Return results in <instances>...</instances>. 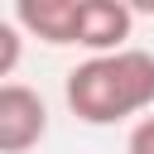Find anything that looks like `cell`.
Returning <instances> with one entry per match:
<instances>
[{
	"mask_svg": "<svg viewBox=\"0 0 154 154\" xmlns=\"http://www.w3.org/2000/svg\"><path fill=\"white\" fill-rule=\"evenodd\" d=\"M67 111L87 125H120L140 111L154 106V53L144 48H120L87 58L67 72L63 82Z\"/></svg>",
	"mask_w": 154,
	"mask_h": 154,
	"instance_id": "1",
	"label": "cell"
},
{
	"mask_svg": "<svg viewBox=\"0 0 154 154\" xmlns=\"http://www.w3.org/2000/svg\"><path fill=\"white\" fill-rule=\"evenodd\" d=\"M43 135H48V101L24 82H5L0 87V154H24Z\"/></svg>",
	"mask_w": 154,
	"mask_h": 154,
	"instance_id": "2",
	"label": "cell"
},
{
	"mask_svg": "<svg viewBox=\"0 0 154 154\" xmlns=\"http://www.w3.org/2000/svg\"><path fill=\"white\" fill-rule=\"evenodd\" d=\"M130 29H135V10L125 0H77V48H87L91 58L120 53Z\"/></svg>",
	"mask_w": 154,
	"mask_h": 154,
	"instance_id": "3",
	"label": "cell"
},
{
	"mask_svg": "<svg viewBox=\"0 0 154 154\" xmlns=\"http://www.w3.org/2000/svg\"><path fill=\"white\" fill-rule=\"evenodd\" d=\"M10 19L53 48L77 43V0H19Z\"/></svg>",
	"mask_w": 154,
	"mask_h": 154,
	"instance_id": "4",
	"label": "cell"
},
{
	"mask_svg": "<svg viewBox=\"0 0 154 154\" xmlns=\"http://www.w3.org/2000/svg\"><path fill=\"white\" fill-rule=\"evenodd\" d=\"M19 43H24V29H19L14 19H0V77L14 72V63H19Z\"/></svg>",
	"mask_w": 154,
	"mask_h": 154,
	"instance_id": "5",
	"label": "cell"
},
{
	"mask_svg": "<svg viewBox=\"0 0 154 154\" xmlns=\"http://www.w3.org/2000/svg\"><path fill=\"white\" fill-rule=\"evenodd\" d=\"M125 154H154V116H144V120L130 130V140H125Z\"/></svg>",
	"mask_w": 154,
	"mask_h": 154,
	"instance_id": "6",
	"label": "cell"
}]
</instances>
